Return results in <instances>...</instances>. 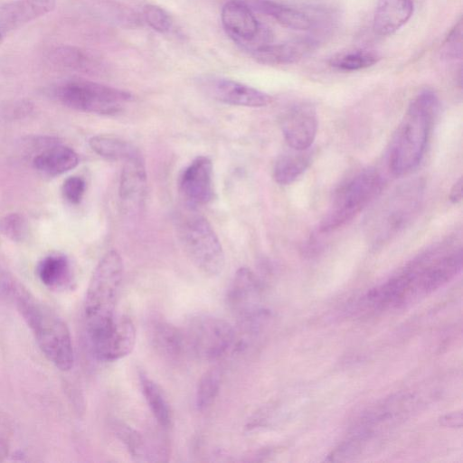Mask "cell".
<instances>
[{"label":"cell","instance_id":"cell-31","mask_svg":"<svg viewBox=\"0 0 463 463\" xmlns=\"http://www.w3.org/2000/svg\"><path fill=\"white\" fill-rule=\"evenodd\" d=\"M442 53L446 58H460L462 52V21L454 25L442 46Z\"/></svg>","mask_w":463,"mask_h":463},{"label":"cell","instance_id":"cell-26","mask_svg":"<svg viewBox=\"0 0 463 463\" xmlns=\"http://www.w3.org/2000/svg\"><path fill=\"white\" fill-rule=\"evenodd\" d=\"M152 334L156 346L167 355L177 356L184 347V335L170 324L156 323Z\"/></svg>","mask_w":463,"mask_h":463},{"label":"cell","instance_id":"cell-29","mask_svg":"<svg viewBox=\"0 0 463 463\" xmlns=\"http://www.w3.org/2000/svg\"><path fill=\"white\" fill-rule=\"evenodd\" d=\"M142 15L149 27L160 33H170L175 29V24L170 14L162 7L155 5H146Z\"/></svg>","mask_w":463,"mask_h":463},{"label":"cell","instance_id":"cell-34","mask_svg":"<svg viewBox=\"0 0 463 463\" xmlns=\"http://www.w3.org/2000/svg\"><path fill=\"white\" fill-rule=\"evenodd\" d=\"M440 421L443 425H446V426L461 427L462 414H461V412L448 414L446 416H443L440 419Z\"/></svg>","mask_w":463,"mask_h":463},{"label":"cell","instance_id":"cell-20","mask_svg":"<svg viewBox=\"0 0 463 463\" xmlns=\"http://www.w3.org/2000/svg\"><path fill=\"white\" fill-rule=\"evenodd\" d=\"M251 9L258 10L276 20L282 26L296 30L306 31L311 28L312 21L305 13L272 0H242Z\"/></svg>","mask_w":463,"mask_h":463},{"label":"cell","instance_id":"cell-9","mask_svg":"<svg viewBox=\"0 0 463 463\" xmlns=\"http://www.w3.org/2000/svg\"><path fill=\"white\" fill-rule=\"evenodd\" d=\"M196 85L206 96L224 104L261 108L272 101L266 92L222 76L201 75L196 79Z\"/></svg>","mask_w":463,"mask_h":463},{"label":"cell","instance_id":"cell-36","mask_svg":"<svg viewBox=\"0 0 463 463\" xmlns=\"http://www.w3.org/2000/svg\"><path fill=\"white\" fill-rule=\"evenodd\" d=\"M8 452V441L6 430L0 423V460L6 456Z\"/></svg>","mask_w":463,"mask_h":463},{"label":"cell","instance_id":"cell-18","mask_svg":"<svg viewBox=\"0 0 463 463\" xmlns=\"http://www.w3.org/2000/svg\"><path fill=\"white\" fill-rule=\"evenodd\" d=\"M414 0H378L373 14V28L380 36H389L399 31L411 17Z\"/></svg>","mask_w":463,"mask_h":463},{"label":"cell","instance_id":"cell-6","mask_svg":"<svg viewBox=\"0 0 463 463\" xmlns=\"http://www.w3.org/2000/svg\"><path fill=\"white\" fill-rule=\"evenodd\" d=\"M178 234L186 255L198 269L210 277L222 273L224 252L213 228L203 216H186L179 224Z\"/></svg>","mask_w":463,"mask_h":463},{"label":"cell","instance_id":"cell-14","mask_svg":"<svg viewBox=\"0 0 463 463\" xmlns=\"http://www.w3.org/2000/svg\"><path fill=\"white\" fill-rule=\"evenodd\" d=\"M146 188V173L140 154L124 161L118 195L126 213H136L141 207Z\"/></svg>","mask_w":463,"mask_h":463},{"label":"cell","instance_id":"cell-7","mask_svg":"<svg viewBox=\"0 0 463 463\" xmlns=\"http://www.w3.org/2000/svg\"><path fill=\"white\" fill-rule=\"evenodd\" d=\"M234 337L235 332L228 321L209 315L194 317L184 335L191 351L204 360H214L224 354Z\"/></svg>","mask_w":463,"mask_h":463},{"label":"cell","instance_id":"cell-23","mask_svg":"<svg viewBox=\"0 0 463 463\" xmlns=\"http://www.w3.org/2000/svg\"><path fill=\"white\" fill-rule=\"evenodd\" d=\"M310 163L311 152L309 149H292L282 154L276 160L273 167V178L279 184H290L302 175Z\"/></svg>","mask_w":463,"mask_h":463},{"label":"cell","instance_id":"cell-3","mask_svg":"<svg viewBox=\"0 0 463 463\" xmlns=\"http://www.w3.org/2000/svg\"><path fill=\"white\" fill-rule=\"evenodd\" d=\"M123 278V261L111 250L97 264L90 278L84 301L87 336L108 326L115 318V307Z\"/></svg>","mask_w":463,"mask_h":463},{"label":"cell","instance_id":"cell-4","mask_svg":"<svg viewBox=\"0 0 463 463\" xmlns=\"http://www.w3.org/2000/svg\"><path fill=\"white\" fill-rule=\"evenodd\" d=\"M383 186V176L375 168L354 175L336 191L319 231L330 232L345 225L376 199Z\"/></svg>","mask_w":463,"mask_h":463},{"label":"cell","instance_id":"cell-10","mask_svg":"<svg viewBox=\"0 0 463 463\" xmlns=\"http://www.w3.org/2000/svg\"><path fill=\"white\" fill-rule=\"evenodd\" d=\"M420 184H408L389 198L379 213L373 230L376 239H389L411 221L420 200Z\"/></svg>","mask_w":463,"mask_h":463},{"label":"cell","instance_id":"cell-22","mask_svg":"<svg viewBox=\"0 0 463 463\" xmlns=\"http://www.w3.org/2000/svg\"><path fill=\"white\" fill-rule=\"evenodd\" d=\"M36 273L44 286L54 290L68 287L72 276L69 259L60 253L44 257L38 263Z\"/></svg>","mask_w":463,"mask_h":463},{"label":"cell","instance_id":"cell-21","mask_svg":"<svg viewBox=\"0 0 463 463\" xmlns=\"http://www.w3.org/2000/svg\"><path fill=\"white\" fill-rule=\"evenodd\" d=\"M53 65L81 72L98 71L101 64L98 58L85 50L70 45L56 46L48 54Z\"/></svg>","mask_w":463,"mask_h":463},{"label":"cell","instance_id":"cell-15","mask_svg":"<svg viewBox=\"0 0 463 463\" xmlns=\"http://www.w3.org/2000/svg\"><path fill=\"white\" fill-rule=\"evenodd\" d=\"M56 0H13L0 5V34L19 29L52 12Z\"/></svg>","mask_w":463,"mask_h":463},{"label":"cell","instance_id":"cell-2","mask_svg":"<svg viewBox=\"0 0 463 463\" xmlns=\"http://www.w3.org/2000/svg\"><path fill=\"white\" fill-rule=\"evenodd\" d=\"M439 109V98L430 90L411 101L389 148L388 165L394 175H406L420 164Z\"/></svg>","mask_w":463,"mask_h":463},{"label":"cell","instance_id":"cell-33","mask_svg":"<svg viewBox=\"0 0 463 463\" xmlns=\"http://www.w3.org/2000/svg\"><path fill=\"white\" fill-rule=\"evenodd\" d=\"M117 433L133 456L140 457L143 454V440L133 430L119 426Z\"/></svg>","mask_w":463,"mask_h":463},{"label":"cell","instance_id":"cell-12","mask_svg":"<svg viewBox=\"0 0 463 463\" xmlns=\"http://www.w3.org/2000/svg\"><path fill=\"white\" fill-rule=\"evenodd\" d=\"M281 130L286 142L292 149H309L317 132L315 108L306 102L291 106L282 116Z\"/></svg>","mask_w":463,"mask_h":463},{"label":"cell","instance_id":"cell-28","mask_svg":"<svg viewBox=\"0 0 463 463\" xmlns=\"http://www.w3.org/2000/svg\"><path fill=\"white\" fill-rule=\"evenodd\" d=\"M221 383V373L216 368L205 372L200 378L195 395L196 407L203 411L214 402Z\"/></svg>","mask_w":463,"mask_h":463},{"label":"cell","instance_id":"cell-19","mask_svg":"<svg viewBox=\"0 0 463 463\" xmlns=\"http://www.w3.org/2000/svg\"><path fill=\"white\" fill-rule=\"evenodd\" d=\"M78 163L79 157L75 151L59 144L45 147L33 160V165L37 171L52 176L68 172Z\"/></svg>","mask_w":463,"mask_h":463},{"label":"cell","instance_id":"cell-30","mask_svg":"<svg viewBox=\"0 0 463 463\" xmlns=\"http://www.w3.org/2000/svg\"><path fill=\"white\" fill-rule=\"evenodd\" d=\"M28 230L27 221L20 213H9L0 220V232L13 241H23L28 235Z\"/></svg>","mask_w":463,"mask_h":463},{"label":"cell","instance_id":"cell-8","mask_svg":"<svg viewBox=\"0 0 463 463\" xmlns=\"http://www.w3.org/2000/svg\"><path fill=\"white\" fill-rule=\"evenodd\" d=\"M221 21L227 35L246 50L251 52L269 42V31L242 0L226 2L222 8Z\"/></svg>","mask_w":463,"mask_h":463},{"label":"cell","instance_id":"cell-1","mask_svg":"<svg viewBox=\"0 0 463 463\" xmlns=\"http://www.w3.org/2000/svg\"><path fill=\"white\" fill-rule=\"evenodd\" d=\"M3 284L43 354L58 369L69 371L73 365L74 354L71 334L63 320L15 279L5 277Z\"/></svg>","mask_w":463,"mask_h":463},{"label":"cell","instance_id":"cell-32","mask_svg":"<svg viewBox=\"0 0 463 463\" xmlns=\"http://www.w3.org/2000/svg\"><path fill=\"white\" fill-rule=\"evenodd\" d=\"M85 189V181L80 176H70L64 180L62 184V194L64 198L73 204L80 203Z\"/></svg>","mask_w":463,"mask_h":463},{"label":"cell","instance_id":"cell-11","mask_svg":"<svg viewBox=\"0 0 463 463\" xmlns=\"http://www.w3.org/2000/svg\"><path fill=\"white\" fill-rule=\"evenodd\" d=\"M87 337L97 359L112 362L131 353L136 342V328L127 316H116L108 326Z\"/></svg>","mask_w":463,"mask_h":463},{"label":"cell","instance_id":"cell-17","mask_svg":"<svg viewBox=\"0 0 463 463\" xmlns=\"http://www.w3.org/2000/svg\"><path fill=\"white\" fill-rule=\"evenodd\" d=\"M315 48L309 39L294 40L281 43H266L251 51L253 59L265 65H284L299 61Z\"/></svg>","mask_w":463,"mask_h":463},{"label":"cell","instance_id":"cell-35","mask_svg":"<svg viewBox=\"0 0 463 463\" xmlns=\"http://www.w3.org/2000/svg\"><path fill=\"white\" fill-rule=\"evenodd\" d=\"M462 198V178L460 177L452 186L449 193V200L457 203L461 201Z\"/></svg>","mask_w":463,"mask_h":463},{"label":"cell","instance_id":"cell-27","mask_svg":"<svg viewBox=\"0 0 463 463\" xmlns=\"http://www.w3.org/2000/svg\"><path fill=\"white\" fill-rule=\"evenodd\" d=\"M381 56L374 51L356 50L338 53L329 60V64L341 71H354L376 64Z\"/></svg>","mask_w":463,"mask_h":463},{"label":"cell","instance_id":"cell-16","mask_svg":"<svg viewBox=\"0 0 463 463\" xmlns=\"http://www.w3.org/2000/svg\"><path fill=\"white\" fill-rule=\"evenodd\" d=\"M259 292L258 280L248 268L239 269L227 291V303L241 317L248 319L256 315V303Z\"/></svg>","mask_w":463,"mask_h":463},{"label":"cell","instance_id":"cell-13","mask_svg":"<svg viewBox=\"0 0 463 463\" xmlns=\"http://www.w3.org/2000/svg\"><path fill=\"white\" fill-rule=\"evenodd\" d=\"M179 190L193 209L208 203L213 195L212 161L203 156L193 160L180 177Z\"/></svg>","mask_w":463,"mask_h":463},{"label":"cell","instance_id":"cell-24","mask_svg":"<svg viewBox=\"0 0 463 463\" xmlns=\"http://www.w3.org/2000/svg\"><path fill=\"white\" fill-rule=\"evenodd\" d=\"M89 144L97 155L114 161H126L139 154L130 143L111 136H94Z\"/></svg>","mask_w":463,"mask_h":463},{"label":"cell","instance_id":"cell-25","mask_svg":"<svg viewBox=\"0 0 463 463\" xmlns=\"http://www.w3.org/2000/svg\"><path fill=\"white\" fill-rule=\"evenodd\" d=\"M140 383L155 419L161 426L168 427L171 422V411L163 391L153 380L143 374L140 375Z\"/></svg>","mask_w":463,"mask_h":463},{"label":"cell","instance_id":"cell-5","mask_svg":"<svg viewBox=\"0 0 463 463\" xmlns=\"http://www.w3.org/2000/svg\"><path fill=\"white\" fill-rule=\"evenodd\" d=\"M50 91L66 107L99 115L117 114L133 99L127 90L83 79L61 81Z\"/></svg>","mask_w":463,"mask_h":463},{"label":"cell","instance_id":"cell-37","mask_svg":"<svg viewBox=\"0 0 463 463\" xmlns=\"http://www.w3.org/2000/svg\"><path fill=\"white\" fill-rule=\"evenodd\" d=\"M3 38L4 37L0 34V43H2Z\"/></svg>","mask_w":463,"mask_h":463}]
</instances>
